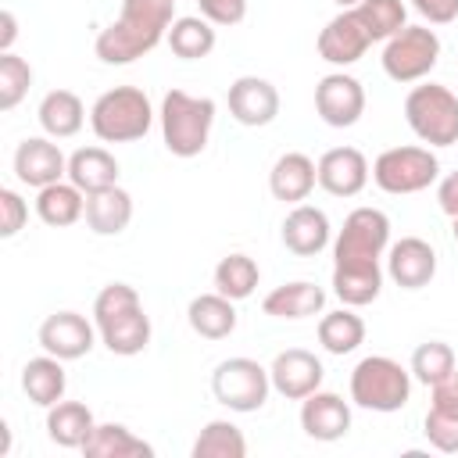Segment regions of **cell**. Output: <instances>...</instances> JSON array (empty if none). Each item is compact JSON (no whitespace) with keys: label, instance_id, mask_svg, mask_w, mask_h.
Returning a JSON list of instances; mask_svg holds the SVG:
<instances>
[{"label":"cell","instance_id":"obj_1","mask_svg":"<svg viewBox=\"0 0 458 458\" xmlns=\"http://www.w3.org/2000/svg\"><path fill=\"white\" fill-rule=\"evenodd\" d=\"M172 0H122L118 18L100 29L93 50L104 64H132L136 57L150 54L172 29Z\"/></svg>","mask_w":458,"mask_h":458},{"label":"cell","instance_id":"obj_46","mask_svg":"<svg viewBox=\"0 0 458 458\" xmlns=\"http://www.w3.org/2000/svg\"><path fill=\"white\" fill-rule=\"evenodd\" d=\"M336 4H340V11H344V7H354V4H361V0H336Z\"/></svg>","mask_w":458,"mask_h":458},{"label":"cell","instance_id":"obj_38","mask_svg":"<svg viewBox=\"0 0 458 458\" xmlns=\"http://www.w3.org/2000/svg\"><path fill=\"white\" fill-rule=\"evenodd\" d=\"M32 86V64L14 50L0 54V111H14Z\"/></svg>","mask_w":458,"mask_h":458},{"label":"cell","instance_id":"obj_27","mask_svg":"<svg viewBox=\"0 0 458 458\" xmlns=\"http://www.w3.org/2000/svg\"><path fill=\"white\" fill-rule=\"evenodd\" d=\"M79 451L86 458H150L154 454V447L122 422H97Z\"/></svg>","mask_w":458,"mask_h":458},{"label":"cell","instance_id":"obj_44","mask_svg":"<svg viewBox=\"0 0 458 458\" xmlns=\"http://www.w3.org/2000/svg\"><path fill=\"white\" fill-rule=\"evenodd\" d=\"M437 204L447 218H458V168L437 182Z\"/></svg>","mask_w":458,"mask_h":458},{"label":"cell","instance_id":"obj_36","mask_svg":"<svg viewBox=\"0 0 458 458\" xmlns=\"http://www.w3.org/2000/svg\"><path fill=\"white\" fill-rule=\"evenodd\" d=\"M354 11H358V18L365 21V29H369V36H372V43H386L390 36H397L408 21V11H404V0H361V4H354Z\"/></svg>","mask_w":458,"mask_h":458},{"label":"cell","instance_id":"obj_28","mask_svg":"<svg viewBox=\"0 0 458 458\" xmlns=\"http://www.w3.org/2000/svg\"><path fill=\"white\" fill-rule=\"evenodd\" d=\"M36 118H39V125H43L47 136L68 140V136H75L86 125V107H82L79 93H72V89H50L39 100Z\"/></svg>","mask_w":458,"mask_h":458},{"label":"cell","instance_id":"obj_23","mask_svg":"<svg viewBox=\"0 0 458 458\" xmlns=\"http://www.w3.org/2000/svg\"><path fill=\"white\" fill-rule=\"evenodd\" d=\"M132 222V197L122 186H107L86 197V225L97 236H118Z\"/></svg>","mask_w":458,"mask_h":458},{"label":"cell","instance_id":"obj_2","mask_svg":"<svg viewBox=\"0 0 458 458\" xmlns=\"http://www.w3.org/2000/svg\"><path fill=\"white\" fill-rule=\"evenodd\" d=\"M93 322L100 344L118 358H132L150 344V315L143 311L140 293L129 283H107L93 297Z\"/></svg>","mask_w":458,"mask_h":458},{"label":"cell","instance_id":"obj_45","mask_svg":"<svg viewBox=\"0 0 458 458\" xmlns=\"http://www.w3.org/2000/svg\"><path fill=\"white\" fill-rule=\"evenodd\" d=\"M14 36H18V21H14V11H0V54H7L11 50V43H14Z\"/></svg>","mask_w":458,"mask_h":458},{"label":"cell","instance_id":"obj_6","mask_svg":"<svg viewBox=\"0 0 458 458\" xmlns=\"http://www.w3.org/2000/svg\"><path fill=\"white\" fill-rule=\"evenodd\" d=\"M404 122L408 129L429 147H454L458 143V93L440 82H422L404 97Z\"/></svg>","mask_w":458,"mask_h":458},{"label":"cell","instance_id":"obj_16","mask_svg":"<svg viewBox=\"0 0 458 458\" xmlns=\"http://www.w3.org/2000/svg\"><path fill=\"white\" fill-rule=\"evenodd\" d=\"M14 175L18 182L43 190L50 182H61V175H68V157L61 154L54 136H29L14 150Z\"/></svg>","mask_w":458,"mask_h":458},{"label":"cell","instance_id":"obj_3","mask_svg":"<svg viewBox=\"0 0 458 458\" xmlns=\"http://www.w3.org/2000/svg\"><path fill=\"white\" fill-rule=\"evenodd\" d=\"M157 118H161V140H165L168 154L197 157V154H204L211 125H215V100L193 97L186 89H168Z\"/></svg>","mask_w":458,"mask_h":458},{"label":"cell","instance_id":"obj_47","mask_svg":"<svg viewBox=\"0 0 458 458\" xmlns=\"http://www.w3.org/2000/svg\"><path fill=\"white\" fill-rule=\"evenodd\" d=\"M451 236H454V243H458V218H451Z\"/></svg>","mask_w":458,"mask_h":458},{"label":"cell","instance_id":"obj_21","mask_svg":"<svg viewBox=\"0 0 458 458\" xmlns=\"http://www.w3.org/2000/svg\"><path fill=\"white\" fill-rule=\"evenodd\" d=\"M315 182H318V168H315V161H311L308 154H301V150L279 154L276 165H272V172H268V190H272V197L283 200V204H304V200L311 197Z\"/></svg>","mask_w":458,"mask_h":458},{"label":"cell","instance_id":"obj_39","mask_svg":"<svg viewBox=\"0 0 458 458\" xmlns=\"http://www.w3.org/2000/svg\"><path fill=\"white\" fill-rule=\"evenodd\" d=\"M422 433H426V440H429L437 451L458 454V415H447V411L429 408V411H426V422H422Z\"/></svg>","mask_w":458,"mask_h":458},{"label":"cell","instance_id":"obj_19","mask_svg":"<svg viewBox=\"0 0 458 458\" xmlns=\"http://www.w3.org/2000/svg\"><path fill=\"white\" fill-rule=\"evenodd\" d=\"M301 429L311 440L333 444L351 429V404L333 390H315L301 401Z\"/></svg>","mask_w":458,"mask_h":458},{"label":"cell","instance_id":"obj_42","mask_svg":"<svg viewBox=\"0 0 458 458\" xmlns=\"http://www.w3.org/2000/svg\"><path fill=\"white\" fill-rule=\"evenodd\" d=\"M429 408L447 411V415H458V369L451 376H444L440 383L429 386Z\"/></svg>","mask_w":458,"mask_h":458},{"label":"cell","instance_id":"obj_5","mask_svg":"<svg viewBox=\"0 0 458 458\" xmlns=\"http://www.w3.org/2000/svg\"><path fill=\"white\" fill-rule=\"evenodd\" d=\"M411 397V369L386 354H369L351 372V401L365 411H401Z\"/></svg>","mask_w":458,"mask_h":458},{"label":"cell","instance_id":"obj_25","mask_svg":"<svg viewBox=\"0 0 458 458\" xmlns=\"http://www.w3.org/2000/svg\"><path fill=\"white\" fill-rule=\"evenodd\" d=\"M236 301H229L225 293H197L186 308V322L197 336L204 340H225L236 329Z\"/></svg>","mask_w":458,"mask_h":458},{"label":"cell","instance_id":"obj_26","mask_svg":"<svg viewBox=\"0 0 458 458\" xmlns=\"http://www.w3.org/2000/svg\"><path fill=\"white\" fill-rule=\"evenodd\" d=\"M36 215L50 229L75 225L79 218H86V193L72 179L68 182H50L36 193Z\"/></svg>","mask_w":458,"mask_h":458},{"label":"cell","instance_id":"obj_12","mask_svg":"<svg viewBox=\"0 0 458 458\" xmlns=\"http://www.w3.org/2000/svg\"><path fill=\"white\" fill-rule=\"evenodd\" d=\"M39 347L61 361H75V358H86L93 351V340H97V322H89L86 315L79 311H54L39 322V333H36Z\"/></svg>","mask_w":458,"mask_h":458},{"label":"cell","instance_id":"obj_24","mask_svg":"<svg viewBox=\"0 0 458 458\" xmlns=\"http://www.w3.org/2000/svg\"><path fill=\"white\" fill-rule=\"evenodd\" d=\"M64 386H68V376H64V361L54 358V354H39V358H29L21 365V390L32 404L39 408H50L64 397Z\"/></svg>","mask_w":458,"mask_h":458},{"label":"cell","instance_id":"obj_11","mask_svg":"<svg viewBox=\"0 0 458 458\" xmlns=\"http://www.w3.org/2000/svg\"><path fill=\"white\" fill-rule=\"evenodd\" d=\"M315 114L329 129H351L365 114V89L347 72H329L315 86Z\"/></svg>","mask_w":458,"mask_h":458},{"label":"cell","instance_id":"obj_29","mask_svg":"<svg viewBox=\"0 0 458 458\" xmlns=\"http://www.w3.org/2000/svg\"><path fill=\"white\" fill-rule=\"evenodd\" d=\"M68 179L89 197L97 190L118 186V161L104 147H82V150H75L68 157Z\"/></svg>","mask_w":458,"mask_h":458},{"label":"cell","instance_id":"obj_40","mask_svg":"<svg viewBox=\"0 0 458 458\" xmlns=\"http://www.w3.org/2000/svg\"><path fill=\"white\" fill-rule=\"evenodd\" d=\"M25 222H29V204H25L11 186H4V190H0V236H4V240L18 236V233L25 229Z\"/></svg>","mask_w":458,"mask_h":458},{"label":"cell","instance_id":"obj_13","mask_svg":"<svg viewBox=\"0 0 458 458\" xmlns=\"http://www.w3.org/2000/svg\"><path fill=\"white\" fill-rule=\"evenodd\" d=\"M315 47H318V57L322 61H329L336 68H347V64H354V61L365 57V50L372 47V36H369L365 21L358 18V11L354 7H344L336 18L326 21V29L318 32Z\"/></svg>","mask_w":458,"mask_h":458},{"label":"cell","instance_id":"obj_15","mask_svg":"<svg viewBox=\"0 0 458 458\" xmlns=\"http://www.w3.org/2000/svg\"><path fill=\"white\" fill-rule=\"evenodd\" d=\"M225 104H229V114L240 125L261 129V125L276 122V114H279V89L268 79H261V75H240L229 86Z\"/></svg>","mask_w":458,"mask_h":458},{"label":"cell","instance_id":"obj_14","mask_svg":"<svg viewBox=\"0 0 458 458\" xmlns=\"http://www.w3.org/2000/svg\"><path fill=\"white\" fill-rule=\"evenodd\" d=\"M268 376H272V390H276V394H283L286 401H304L308 394H315V390L322 386L326 369H322V361H318L311 351H304V347H286V351H279V354L272 358Z\"/></svg>","mask_w":458,"mask_h":458},{"label":"cell","instance_id":"obj_48","mask_svg":"<svg viewBox=\"0 0 458 458\" xmlns=\"http://www.w3.org/2000/svg\"><path fill=\"white\" fill-rule=\"evenodd\" d=\"M172 4H175V0H172Z\"/></svg>","mask_w":458,"mask_h":458},{"label":"cell","instance_id":"obj_35","mask_svg":"<svg viewBox=\"0 0 458 458\" xmlns=\"http://www.w3.org/2000/svg\"><path fill=\"white\" fill-rule=\"evenodd\" d=\"M243 454H247V437L229 419H211L193 440V458H243Z\"/></svg>","mask_w":458,"mask_h":458},{"label":"cell","instance_id":"obj_41","mask_svg":"<svg viewBox=\"0 0 458 458\" xmlns=\"http://www.w3.org/2000/svg\"><path fill=\"white\" fill-rule=\"evenodd\" d=\"M197 4L211 25H240L247 14V0H197Z\"/></svg>","mask_w":458,"mask_h":458},{"label":"cell","instance_id":"obj_18","mask_svg":"<svg viewBox=\"0 0 458 458\" xmlns=\"http://www.w3.org/2000/svg\"><path fill=\"white\" fill-rule=\"evenodd\" d=\"M315 168H318V186L333 197H358L372 172L369 157L358 147H333L315 161Z\"/></svg>","mask_w":458,"mask_h":458},{"label":"cell","instance_id":"obj_8","mask_svg":"<svg viewBox=\"0 0 458 458\" xmlns=\"http://www.w3.org/2000/svg\"><path fill=\"white\" fill-rule=\"evenodd\" d=\"M211 394H215V401L225 404L229 411L247 415V411L265 408V401H268V394H272V376H268V369H265L261 361H254V358H243V354H240V358H225V361H218L215 372H211Z\"/></svg>","mask_w":458,"mask_h":458},{"label":"cell","instance_id":"obj_34","mask_svg":"<svg viewBox=\"0 0 458 458\" xmlns=\"http://www.w3.org/2000/svg\"><path fill=\"white\" fill-rule=\"evenodd\" d=\"M258 279H261V268H258V261L250 254L236 250V254H225L215 265V290L225 293L229 301H247L254 293Z\"/></svg>","mask_w":458,"mask_h":458},{"label":"cell","instance_id":"obj_22","mask_svg":"<svg viewBox=\"0 0 458 458\" xmlns=\"http://www.w3.org/2000/svg\"><path fill=\"white\" fill-rule=\"evenodd\" d=\"M322 308H326V290L315 286V283H308V279L283 283L272 293H265V301H261V311L268 318H290V322L322 315Z\"/></svg>","mask_w":458,"mask_h":458},{"label":"cell","instance_id":"obj_4","mask_svg":"<svg viewBox=\"0 0 458 458\" xmlns=\"http://www.w3.org/2000/svg\"><path fill=\"white\" fill-rule=\"evenodd\" d=\"M154 125L150 97L140 86H114L100 93L89 107V129L104 143H132L143 140Z\"/></svg>","mask_w":458,"mask_h":458},{"label":"cell","instance_id":"obj_43","mask_svg":"<svg viewBox=\"0 0 458 458\" xmlns=\"http://www.w3.org/2000/svg\"><path fill=\"white\" fill-rule=\"evenodd\" d=\"M411 7L433 25H451L458 18V0H411Z\"/></svg>","mask_w":458,"mask_h":458},{"label":"cell","instance_id":"obj_32","mask_svg":"<svg viewBox=\"0 0 458 458\" xmlns=\"http://www.w3.org/2000/svg\"><path fill=\"white\" fill-rule=\"evenodd\" d=\"M383 290V268L379 265H333V293L347 308H365L379 297Z\"/></svg>","mask_w":458,"mask_h":458},{"label":"cell","instance_id":"obj_7","mask_svg":"<svg viewBox=\"0 0 458 458\" xmlns=\"http://www.w3.org/2000/svg\"><path fill=\"white\" fill-rule=\"evenodd\" d=\"M440 179V161L429 147H390L372 161V182L383 193H422Z\"/></svg>","mask_w":458,"mask_h":458},{"label":"cell","instance_id":"obj_37","mask_svg":"<svg viewBox=\"0 0 458 458\" xmlns=\"http://www.w3.org/2000/svg\"><path fill=\"white\" fill-rule=\"evenodd\" d=\"M408 369H411V376L419 383L433 386V383H440L444 376L454 372V347L444 344V340H426V344H419L411 351V365Z\"/></svg>","mask_w":458,"mask_h":458},{"label":"cell","instance_id":"obj_17","mask_svg":"<svg viewBox=\"0 0 458 458\" xmlns=\"http://www.w3.org/2000/svg\"><path fill=\"white\" fill-rule=\"evenodd\" d=\"M386 276L401 290H422L437 276V250L422 236H401L386 247Z\"/></svg>","mask_w":458,"mask_h":458},{"label":"cell","instance_id":"obj_10","mask_svg":"<svg viewBox=\"0 0 458 458\" xmlns=\"http://www.w3.org/2000/svg\"><path fill=\"white\" fill-rule=\"evenodd\" d=\"M383 72L394 82H419L440 61V36L426 25H404L383 43Z\"/></svg>","mask_w":458,"mask_h":458},{"label":"cell","instance_id":"obj_9","mask_svg":"<svg viewBox=\"0 0 458 458\" xmlns=\"http://www.w3.org/2000/svg\"><path fill=\"white\" fill-rule=\"evenodd\" d=\"M390 247V218L379 208H354L333 240V265H379Z\"/></svg>","mask_w":458,"mask_h":458},{"label":"cell","instance_id":"obj_31","mask_svg":"<svg viewBox=\"0 0 458 458\" xmlns=\"http://www.w3.org/2000/svg\"><path fill=\"white\" fill-rule=\"evenodd\" d=\"M165 39H168L172 54L182 57V61H200V57H208V54L215 50V43H218L215 25H211L204 14H182V18H175Z\"/></svg>","mask_w":458,"mask_h":458},{"label":"cell","instance_id":"obj_20","mask_svg":"<svg viewBox=\"0 0 458 458\" xmlns=\"http://www.w3.org/2000/svg\"><path fill=\"white\" fill-rule=\"evenodd\" d=\"M329 215L315 204H293V211L283 218V247L297 258H315L329 247Z\"/></svg>","mask_w":458,"mask_h":458},{"label":"cell","instance_id":"obj_33","mask_svg":"<svg viewBox=\"0 0 458 458\" xmlns=\"http://www.w3.org/2000/svg\"><path fill=\"white\" fill-rule=\"evenodd\" d=\"M365 340V322L361 315H354V308H340V311H326L318 318V344L329 354H351L358 351Z\"/></svg>","mask_w":458,"mask_h":458},{"label":"cell","instance_id":"obj_30","mask_svg":"<svg viewBox=\"0 0 458 458\" xmlns=\"http://www.w3.org/2000/svg\"><path fill=\"white\" fill-rule=\"evenodd\" d=\"M97 419L82 401H57L47 408V437L57 447H82Z\"/></svg>","mask_w":458,"mask_h":458}]
</instances>
